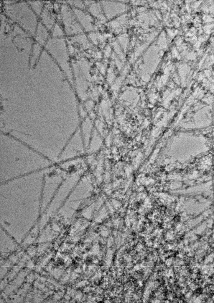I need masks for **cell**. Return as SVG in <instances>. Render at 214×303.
Listing matches in <instances>:
<instances>
[{"label": "cell", "mask_w": 214, "mask_h": 303, "mask_svg": "<svg viewBox=\"0 0 214 303\" xmlns=\"http://www.w3.org/2000/svg\"><path fill=\"white\" fill-rule=\"evenodd\" d=\"M45 47L50 55L57 62L68 66L69 55L64 39L60 37L49 39Z\"/></svg>", "instance_id": "cell-1"}, {"label": "cell", "mask_w": 214, "mask_h": 303, "mask_svg": "<svg viewBox=\"0 0 214 303\" xmlns=\"http://www.w3.org/2000/svg\"><path fill=\"white\" fill-rule=\"evenodd\" d=\"M61 16L65 32L68 35L82 32L83 29L73 12L66 4L61 7Z\"/></svg>", "instance_id": "cell-2"}, {"label": "cell", "mask_w": 214, "mask_h": 303, "mask_svg": "<svg viewBox=\"0 0 214 303\" xmlns=\"http://www.w3.org/2000/svg\"><path fill=\"white\" fill-rule=\"evenodd\" d=\"M84 144L81 131L78 130L72 136L68 146L69 158L74 157L82 154Z\"/></svg>", "instance_id": "cell-3"}, {"label": "cell", "mask_w": 214, "mask_h": 303, "mask_svg": "<svg viewBox=\"0 0 214 303\" xmlns=\"http://www.w3.org/2000/svg\"><path fill=\"white\" fill-rule=\"evenodd\" d=\"M73 11L78 22L86 31L93 29V19L90 15L78 8H74Z\"/></svg>", "instance_id": "cell-4"}, {"label": "cell", "mask_w": 214, "mask_h": 303, "mask_svg": "<svg viewBox=\"0 0 214 303\" xmlns=\"http://www.w3.org/2000/svg\"><path fill=\"white\" fill-rule=\"evenodd\" d=\"M82 127V131H81L84 146L87 147L89 145L90 137L92 135V125L90 123L85 122Z\"/></svg>", "instance_id": "cell-5"}, {"label": "cell", "mask_w": 214, "mask_h": 303, "mask_svg": "<svg viewBox=\"0 0 214 303\" xmlns=\"http://www.w3.org/2000/svg\"><path fill=\"white\" fill-rule=\"evenodd\" d=\"M37 30L35 35V39L37 42L41 45H44L47 40L49 33L47 28L43 24L42 28Z\"/></svg>", "instance_id": "cell-6"}, {"label": "cell", "mask_w": 214, "mask_h": 303, "mask_svg": "<svg viewBox=\"0 0 214 303\" xmlns=\"http://www.w3.org/2000/svg\"><path fill=\"white\" fill-rule=\"evenodd\" d=\"M45 14V15L41 13V15H44V17H41L42 19L44 18V19L42 20L41 22L47 28H51L53 25L54 23V20L52 17L51 15L50 12L46 8H44L42 12Z\"/></svg>", "instance_id": "cell-7"}, {"label": "cell", "mask_w": 214, "mask_h": 303, "mask_svg": "<svg viewBox=\"0 0 214 303\" xmlns=\"http://www.w3.org/2000/svg\"><path fill=\"white\" fill-rule=\"evenodd\" d=\"M64 35V33L58 24H56L53 30L52 36L54 38H60Z\"/></svg>", "instance_id": "cell-8"}, {"label": "cell", "mask_w": 214, "mask_h": 303, "mask_svg": "<svg viewBox=\"0 0 214 303\" xmlns=\"http://www.w3.org/2000/svg\"><path fill=\"white\" fill-rule=\"evenodd\" d=\"M70 3L73 4L76 7L79 9H83L84 7V4L80 1H70Z\"/></svg>", "instance_id": "cell-9"}]
</instances>
